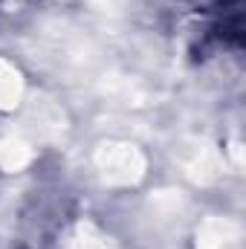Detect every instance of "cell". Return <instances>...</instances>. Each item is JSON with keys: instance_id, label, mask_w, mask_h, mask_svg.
<instances>
[{"instance_id": "cell-1", "label": "cell", "mask_w": 246, "mask_h": 249, "mask_svg": "<svg viewBox=\"0 0 246 249\" xmlns=\"http://www.w3.org/2000/svg\"><path fill=\"white\" fill-rule=\"evenodd\" d=\"M102 168L110 180H119V183H127V180H136L139 171H142V160L136 151H130L127 145H113L102 154Z\"/></svg>"}, {"instance_id": "cell-2", "label": "cell", "mask_w": 246, "mask_h": 249, "mask_svg": "<svg viewBox=\"0 0 246 249\" xmlns=\"http://www.w3.org/2000/svg\"><path fill=\"white\" fill-rule=\"evenodd\" d=\"M238 244V226L232 220H209L203 229H200V241H197V249H232Z\"/></svg>"}, {"instance_id": "cell-3", "label": "cell", "mask_w": 246, "mask_h": 249, "mask_svg": "<svg viewBox=\"0 0 246 249\" xmlns=\"http://www.w3.org/2000/svg\"><path fill=\"white\" fill-rule=\"evenodd\" d=\"M18 96H20L18 72L6 70V67L0 64V107H12V105H18Z\"/></svg>"}, {"instance_id": "cell-4", "label": "cell", "mask_w": 246, "mask_h": 249, "mask_svg": "<svg viewBox=\"0 0 246 249\" xmlns=\"http://www.w3.org/2000/svg\"><path fill=\"white\" fill-rule=\"evenodd\" d=\"M78 249H102V244H99L96 238H81V244H78Z\"/></svg>"}]
</instances>
